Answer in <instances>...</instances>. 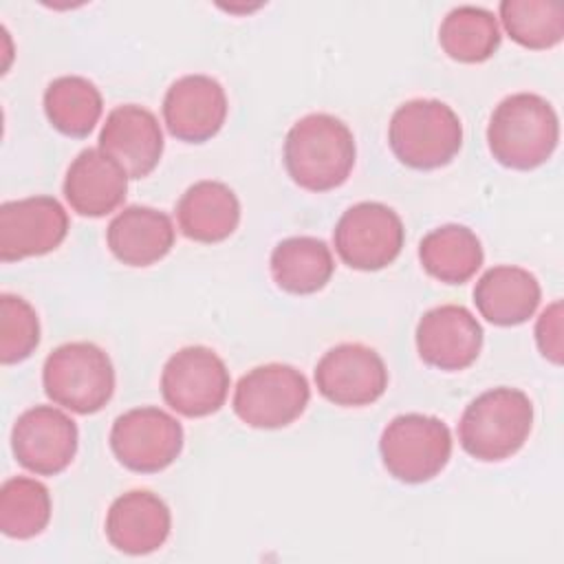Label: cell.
<instances>
[{
	"label": "cell",
	"mask_w": 564,
	"mask_h": 564,
	"mask_svg": "<svg viewBox=\"0 0 564 564\" xmlns=\"http://www.w3.org/2000/svg\"><path fill=\"white\" fill-rule=\"evenodd\" d=\"M355 137L328 112L297 119L284 139V167L308 192H328L346 183L355 167Z\"/></svg>",
	"instance_id": "cell-1"
},
{
	"label": "cell",
	"mask_w": 564,
	"mask_h": 564,
	"mask_svg": "<svg viewBox=\"0 0 564 564\" xmlns=\"http://www.w3.org/2000/svg\"><path fill=\"white\" fill-rule=\"evenodd\" d=\"M560 141L553 106L535 93H513L491 112L487 145L491 156L511 170H533L551 159Z\"/></svg>",
	"instance_id": "cell-2"
},
{
	"label": "cell",
	"mask_w": 564,
	"mask_h": 564,
	"mask_svg": "<svg viewBox=\"0 0 564 564\" xmlns=\"http://www.w3.org/2000/svg\"><path fill=\"white\" fill-rule=\"evenodd\" d=\"M533 427V403L509 386L478 394L458 421L460 447L476 460L498 463L513 456Z\"/></svg>",
	"instance_id": "cell-3"
},
{
	"label": "cell",
	"mask_w": 564,
	"mask_h": 564,
	"mask_svg": "<svg viewBox=\"0 0 564 564\" xmlns=\"http://www.w3.org/2000/svg\"><path fill=\"white\" fill-rule=\"evenodd\" d=\"M388 143L403 165L436 170L458 154L463 123L441 99H410L392 112Z\"/></svg>",
	"instance_id": "cell-4"
},
{
	"label": "cell",
	"mask_w": 564,
	"mask_h": 564,
	"mask_svg": "<svg viewBox=\"0 0 564 564\" xmlns=\"http://www.w3.org/2000/svg\"><path fill=\"white\" fill-rule=\"evenodd\" d=\"M42 383L55 405L75 414H95L115 392V368L97 344L68 341L46 357Z\"/></svg>",
	"instance_id": "cell-5"
},
{
	"label": "cell",
	"mask_w": 564,
	"mask_h": 564,
	"mask_svg": "<svg viewBox=\"0 0 564 564\" xmlns=\"http://www.w3.org/2000/svg\"><path fill=\"white\" fill-rule=\"evenodd\" d=\"M379 452L388 474L401 482H425L438 476L452 456L449 427L430 414L394 416L381 432Z\"/></svg>",
	"instance_id": "cell-6"
},
{
	"label": "cell",
	"mask_w": 564,
	"mask_h": 564,
	"mask_svg": "<svg viewBox=\"0 0 564 564\" xmlns=\"http://www.w3.org/2000/svg\"><path fill=\"white\" fill-rule=\"evenodd\" d=\"M308 399V381L295 366L264 364L240 377L231 405L242 423L260 430H278L300 419Z\"/></svg>",
	"instance_id": "cell-7"
},
{
	"label": "cell",
	"mask_w": 564,
	"mask_h": 564,
	"mask_svg": "<svg viewBox=\"0 0 564 564\" xmlns=\"http://www.w3.org/2000/svg\"><path fill=\"white\" fill-rule=\"evenodd\" d=\"M333 240L344 264L357 271H379L392 264L401 253L405 229L392 207L364 200L339 216Z\"/></svg>",
	"instance_id": "cell-8"
},
{
	"label": "cell",
	"mask_w": 564,
	"mask_h": 564,
	"mask_svg": "<svg viewBox=\"0 0 564 564\" xmlns=\"http://www.w3.org/2000/svg\"><path fill=\"white\" fill-rule=\"evenodd\" d=\"M229 392V370L225 361L207 346H185L163 366V401L187 419H200L218 412Z\"/></svg>",
	"instance_id": "cell-9"
},
{
	"label": "cell",
	"mask_w": 564,
	"mask_h": 564,
	"mask_svg": "<svg viewBox=\"0 0 564 564\" xmlns=\"http://www.w3.org/2000/svg\"><path fill=\"white\" fill-rule=\"evenodd\" d=\"M110 449L126 469L156 474L178 458L183 449V427L161 408H132L115 419L110 427Z\"/></svg>",
	"instance_id": "cell-10"
},
{
	"label": "cell",
	"mask_w": 564,
	"mask_h": 564,
	"mask_svg": "<svg viewBox=\"0 0 564 564\" xmlns=\"http://www.w3.org/2000/svg\"><path fill=\"white\" fill-rule=\"evenodd\" d=\"M319 394L341 408L375 403L388 388V368L381 355L364 344H339L315 366Z\"/></svg>",
	"instance_id": "cell-11"
},
{
	"label": "cell",
	"mask_w": 564,
	"mask_h": 564,
	"mask_svg": "<svg viewBox=\"0 0 564 564\" xmlns=\"http://www.w3.org/2000/svg\"><path fill=\"white\" fill-rule=\"evenodd\" d=\"M77 436V425L66 412L53 405H35L15 419L11 449L24 469L37 476H55L73 463Z\"/></svg>",
	"instance_id": "cell-12"
},
{
	"label": "cell",
	"mask_w": 564,
	"mask_h": 564,
	"mask_svg": "<svg viewBox=\"0 0 564 564\" xmlns=\"http://www.w3.org/2000/svg\"><path fill=\"white\" fill-rule=\"evenodd\" d=\"M68 234V214L53 196H26L0 205V260L18 262L57 249Z\"/></svg>",
	"instance_id": "cell-13"
},
{
	"label": "cell",
	"mask_w": 564,
	"mask_h": 564,
	"mask_svg": "<svg viewBox=\"0 0 564 564\" xmlns=\"http://www.w3.org/2000/svg\"><path fill=\"white\" fill-rule=\"evenodd\" d=\"M482 348V328L469 308L441 304L423 313L416 324L419 357L438 370H465Z\"/></svg>",
	"instance_id": "cell-14"
},
{
	"label": "cell",
	"mask_w": 564,
	"mask_h": 564,
	"mask_svg": "<svg viewBox=\"0 0 564 564\" xmlns=\"http://www.w3.org/2000/svg\"><path fill=\"white\" fill-rule=\"evenodd\" d=\"M227 119V95L209 75H183L163 97V121L185 143L209 141Z\"/></svg>",
	"instance_id": "cell-15"
},
{
	"label": "cell",
	"mask_w": 564,
	"mask_h": 564,
	"mask_svg": "<svg viewBox=\"0 0 564 564\" xmlns=\"http://www.w3.org/2000/svg\"><path fill=\"white\" fill-rule=\"evenodd\" d=\"M99 150L115 159L126 170L128 178L148 176L163 154L159 119L137 104L112 108L99 132Z\"/></svg>",
	"instance_id": "cell-16"
},
{
	"label": "cell",
	"mask_w": 564,
	"mask_h": 564,
	"mask_svg": "<svg viewBox=\"0 0 564 564\" xmlns=\"http://www.w3.org/2000/svg\"><path fill=\"white\" fill-rule=\"evenodd\" d=\"M170 529V507L148 489L121 494L106 513L108 542L128 555H145L161 549Z\"/></svg>",
	"instance_id": "cell-17"
},
{
	"label": "cell",
	"mask_w": 564,
	"mask_h": 564,
	"mask_svg": "<svg viewBox=\"0 0 564 564\" xmlns=\"http://www.w3.org/2000/svg\"><path fill=\"white\" fill-rule=\"evenodd\" d=\"M128 192L126 170L99 148L82 150L64 176V196L73 212L99 218L115 212Z\"/></svg>",
	"instance_id": "cell-18"
},
{
	"label": "cell",
	"mask_w": 564,
	"mask_h": 564,
	"mask_svg": "<svg viewBox=\"0 0 564 564\" xmlns=\"http://www.w3.org/2000/svg\"><path fill=\"white\" fill-rule=\"evenodd\" d=\"M112 256L128 267H150L174 247L172 218L148 205H130L119 212L106 231Z\"/></svg>",
	"instance_id": "cell-19"
},
{
	"label": "cell",
	"mask_w": 564,
	"mask_h": 564,
	"mask_svg": "<svg viewBox=\"0 0 564 564\" xmlns=\"http://www.w3.org/2000/svg\"><path fill=\"white\" fill-rule=\"evenodd\" d=\"M176 220L189 240L214 245L236 231L240 203L229 185L220 181H196L181 194Z\"/></svg>",
	"instance_id": "cell-20"
},
{
	"label": "cell",
	"mask_w": 564,
	"mask_h": 564,
	"mask_svg": "<svg viewBox=\"0 0 564 564\" xmlns=\"http://www.w3.org/2000/svg\"><path fill=\"white\" fill-rule=\"evenodd\" d=\"M540 297L538 278L513 264L487 269L474 289L476 308L496 326H518L527 322L535 313Z\"/></svg>",
	"instance_id": "cell-21"
},
{
	"label": "cell",
	"mask_w": 564,
	"mask_h": 564,
	"mask_svg": "<svg viewBox=\"0 0 564 564\" xmlns=\"http://www.w3.org/2000/svg\"><path fill=\"white\" fill-rule=\"evenodd\" d=\"M335 271L330 247L313 236H291L271 251L275 284L293 295H311L326 286Z\"/></svg>",
	"instance_id": "cell-22"
},
{
	"label": "cell",
	"mask_w": 564,
	"mask_h": 564,
	"mask_svg": "<svg viewBox=\"0 0 564 564\" xmlns=\"http://www.w3.org/2000/svg\"><path fill=\"white\" fill-rule=\"evenodd\" d=\"M423 269L445 284L467 282L482 264L478 236L465 225H441L427 231L419 245Z\"/></svg>",
	"instance_id": "cell-23"
},
{
	"label": "cell",
	"mask_w": 564,
	"mask_h": 564,
	"mask_svg": "<svg viewBox=\"0 0 564 564\" xmlns=\"http://www.w3.org/2000/svg\"><path fill=\"white\" fill-rule=\"evenodd\" d=\"M104 110L99 88L82 75L55 77L44 90V112L55 130L84 139L93 132Z\"/></svg>",
	"instance_id": "cell-24"
},
{
	"label": "cell",
	"mask_w": 564,
	"mask_h": 564,
	"mask_svg": "<svg viewBox=\"0 0 564 564\" xmlns=\"http://www.w3.org/2000/svg\"><path fill=\"white\" fill-rule=\"evenodd\" d=\"M500 26L489 9L463 4L452 9L438 26L441 48L456 62L480 64L500 46Z\"/></svg>",
	"instance_id": "cell-25"
},
{
	"label": "cell",
	"mask_w": 564,
	"mask_h": 564,
	"mask_svg": "<svg viewBox=\"0 0 564 564\" xmlns=\"http://www.w3.org/2000/svg\"><path fill=\"white\" fill-rule=\"evenodd\" d=\"M51 520V494L35 478L13 476L0 487V531L7 538L40 535Z\"/></svg>",
	"instance_id": "cell-26"
},
{
	"label": "cell",
	"mask_w": 564,
	"mask_h": 564,
	"mask_svg": "<svg viewBox=\"0 0 564 564\" xmlns=\"http://www.w3.org/2000/svg\"><path fill=\"white\" fill-rule=\"evenodd\" d=\"M500 20L509 37L533 51H544L564 37V9L546 0H502Z\"/></svg>",
	"instance_id": "cell-27"
},
{
	"label": "cell",
	"mask_w": 564,
	"mask_h": 564,
	"mask_svg": "<svg viewBox=\"0 0 564 564\" xmlns=\"http://www.w3.org/2000/svg\"><path fill=\"white\" fill-rule=\"evenodd\" d=\"M40 344L35 308L20 295H0V361L4 366L24 361Z\"/></svg>",
	"instance_id": "cell-28"
},
{
	"label": "cell",
	"mask_w": 564,
	"mask_h": 564,
	"mask_svg": "<svg viewBox=\"0 0 564 564\" xmlns=\"http://www.w3.org/2000/svg\"><path fill=\"white\" fill-rule=\"evenodd\" d=\"M535 341L544 359H549L555 366L562 364L564 348H562V302L560 300H555L540 313L535 322Z\"/></svg>",
	"instance_id": "cell-29"
}]
</instances>
